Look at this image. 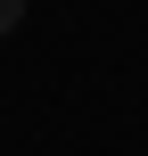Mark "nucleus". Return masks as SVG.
<instances>
[{
    "label": "nucleus",
    "instance_id": "obj_1",
    "mask_svg": "<svg viewBox=\"0 0 148 156\" xmlns=\"http://www.w3.org/2000/svg\"><path fill=\"white\" fill-rule=\"evenodd\" d=\"M16 16H25V0H0V33H16Z\"/></svg>",
    "mask_w": 148,
    "mask_h": 156
}]
</instances>
